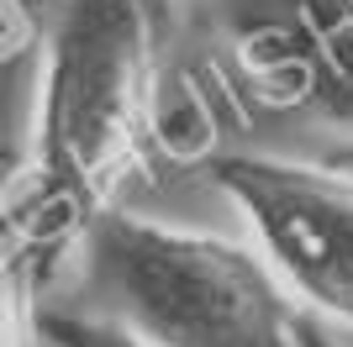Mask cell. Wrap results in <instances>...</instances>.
<instances>
[{
	"label": "cell",
	"instance_id": "cell-1",
	"mask_svg": "<svg viewBox=\"0 0 353 347\" xmlns=\"http://www.w3.org/2000/svg\"><path fill=\"white\" fill-rule=\"evenodd\" d=\"M179 11L163 0H53L32 137L0 189V242L37 305L90 253L111 211L169 163L163 74Z\"/></svg>",
	"mask_w": 353,
	"mask_h": 347
},
{
	"label": "cell",
	"instance_id": "cell-6",
	"mask_svg": "<svg viewBox=\"0 0 353 347\" xmlns=\"http://www.w3.org/2000/svg\"><path fill=\"white\" fill-rule=\"evenodd\" d=\"M0 347H37V295L0 242Z\"/></svg>",
	"mask_w": 353,
	"mask_h": 347
},
{
	"label": "cell",
	"instance_id": "cell-3",
	"mask_svg": "<svg viewBox=\"0 0 353 347\" xmlns=\"http://www.w3.org/2000/svg\"><path fill=\"white\" fill-rule=\"evenodd\" d=\"M206 179L243 211L285 295L306 316L353 326V174L280 153H216Z\"/></svg>",
	"mask_w": 353,
	"mask_h": 347
},
{
	"label": "cell",
	"instance_id": "cell-9",
	"mask_svg": "<svg viewBox=\"0 0 353 347\" xmlns=\"http://www.w3.org/2000/svg\"><path fill=\"white\" fill-rule=\"evenodd\" d=\"M16 153H21V147H11V143H0V174H11V169H16Z\"/></svg>",
	"mask_w": 353,
	"mask_h": 347
},
{
	"label": "cell",
	"instance_id": "cell-5",
	"mask_svg": "<svg viewBox=\"0 0 353 347\" xmlns=\"http://www.w3.org/2000/svg\"><path fill=\"white\" fill-rule=\"evenodd\" d=\"M37 342L43 347H148L137 332H127L117 316H79L59 305H37Z\"/></svg>",
	"mask_w": 353,
	"mask_h": 347
},
{
	"label": "cell",
	"instance_id": "cell-8",
	"mask_svg": "<svg viewBox=\"0 0 353 347\" xmlns=\"http://www.w3.org/2000/svg\"><path fill=\"white\" fill-rule=\"evenodd\" d=\"M306 347H332V342H327V332L316 326V316H306Z\"/></svg>",
	"mask_w": 353,
	"mask_h": 347
},
{
	"label": "cell",
	"instance_id": "cell-4",
	"mask_svg": "<svg viewBox=\"0 0 353 347\" xmlns=\"http://www.w3.org/2000/svg\"><path fill=\"white\" fill-rule=\"evenodd\" d=\"M227 53L248 95L353 137V0H243Z\"/></svg>",
	"mask_w": 353,
	"mask_h": 347
},
{
	"label": "cell",
	"instance_id": "cell-2",
	"mask_svg": "<svg viewBox=\"0 0 353 347\" xmlns=\"http://www.w3.org/2000/svg\"><path fill=\"white\" fill-rule=\"evenodd\" d=\"M85 269L148 347H306V311L248 242L111 211L90 237Z\"/></svg>",
	"mask_w": 353,
	"mask_h": 347
},
{
	"label": "cell",
	"instance_id": "cell-7",
	"mask_svg": "<svg viewBox=\"0 0 353 347\" xmlns=\"http://www.w3.org/2000/svg\"><path fill=\"white\" fill-rule=\"evenodd\" d=\"M37 32H43V16L27 0H0V63H11Z\"/></svg>",
	"mask_w": 353,
	"mask_h": 347
}]
</instances>
